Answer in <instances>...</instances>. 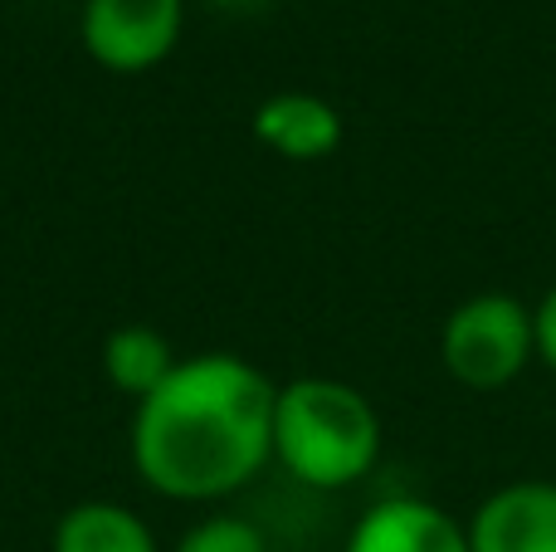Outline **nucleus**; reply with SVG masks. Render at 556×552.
<instances>
[{"instance_id": "1", "label": "nucleus", "mask_w": 556, "mask_h": 552, "mask_svg": "<svg viewBox=\"0 0 556 552\" xmlns=\"http://www.w3.org/2000/svg\"><path fill=\"white\" fill-rule=\"evenodd\" d=\"M278 387L235 352H201L137 401L132 465L147 489L186 504L230 499L274 460Z\"/></svg>"}, {"instance_id": "2", "label": "nucleus", "mask_w": 556, "mask_h": 552, "mask_svg": "<svg viewBox=\"0 0 556 552\" xmlns=\"http://www.w3.org/2000/svg\"><path fill=\"white\" fill-rule=\"evenodd\" d=\"M274 460L317 494L352 489L381 460V416L352 381L298 377L274 401Z\"/></svg>"}, {"instance_id": "3", "label": "nucleus", "mask_w": 556, "mask_h": 552, "mask_svg": "<svg viewBox=\"0 0 556 552\" xmlns=\"http://www.w3.org/2000/svg\"><path fill=\"white\" fill-rule=\"evenodd\" d=\"M440 357L459 387L469 391H503L528 372L538 357L532 338V309L513 293H473L444 318Z\"/></svg>"}, {"instance_id": "4", "label": "nucleus", "mask_w": 556, "mask_h": 552, "mask_svg": "<svg viewBox=\"0 0 556 552\" xmlns=\"http://www.w3.org/2000/svg\"><path fill=\"white\" fill-rule=\"evenodd\" d=\"M186 0H84V49L113 74H147L176 49Z\"/></svg>"}, {"instance_id": "5", "label": "nucleus", "mask_w": 556, "mask_h": 552, "mask_svg": "<svg viewBox=\"0 0 556 552\" xmlns=\"http://www.w3.org/2000/svg\"><path fill=\"white\" fill-rule=\"evenodd\" d=\"M469 552H556V485L518 479L473 509Z\"/></svg>"}, {"instance_id": "6", "label": "nucleus", "mask_w": 556, "mask_h": 552, "mask_svg": "<svg viewBox=\"0 0 556 552\" xmlns=\"http://www.w3.org/2000/svg\"><path fill=\"white\" fill-rule=\"evenodd\" d=\"M346 552H469V528L430 499H381L352 524Z\"/></svg>"}, {"instance_id": "7", "label": "nucleus", "mask_w": 556, "mask_h": 552, "mask_svg": "<svg viewBox=\"0 0 556 552\" xmlns=\"http://www.w3.org/2000/svg\"><path fill=\"white\" fill-rule=\"evenodd\" d=\"M254 137L283 162H323L342 147V113L317 93H274L254 108Z\"/></svg>"}, {"instance_id": "8", "label": "nucleus", "mask_w": 556, "mask_h": 552, "mask_svg": "<svg viewBox=\"0 0 556 552\" xmlns=\"http://www.w3.org/2000/svg\"><path fill=\"white\" fill-rule=\"evenodd\" d=\"M54 552H156V534L132 509L88 499V504H74L59 518Z\"/></svg>"}, {"instance_id": "9", "label": "nucleus", "mask_w": 556, "mask_h": 552, "mask_svg": "<svg viewBox=\"0 0 556 552\" xmlns=\"http://www.w3.org/2000/svg\"><path fill=\"white\" fill-rule=\"evenodd\" d=\"M103 372L117 391L142 401L176 372V352L156 328L132 323V328H117L113 338L103 342Z\"/></svg>"}, {"instance_id": "10", "label": "nucleus", "mask_w": 556, "mask_h": 552, "mask_svg": "<svg viewBox=\"0 0 556 552\" xmlns=\"http://www.w3.org/2000/svg\"><path fill=\"white\" fill-rule=\"evenodd\" d=\"M176 552H274V548H269V534L254 518L215 514V518H201Z\"/></svg>"}, {"instance_id": "11", "label": "nucleus", "mask_w": 556, "mask_h": 552, "mask_svg": "<svg viewBox=\"0 0 556 552\" xmlns=\"http://www.w3.org/2000/svg\"><path fill=\"white\" fill-rule=\"evenodd\" d=\"M532 338H538V362L556 372V284L542 293V303L532 309Z\"/></svg>"}, {"instance_id": "12", "label": "nucleus", "mask_w": 556, "mask_h": 552, "mask_svg": "<svg viewBox=\"0 0 556 552\" xmlns=\"http://www.w3.org/2000/svg\"><path fill=\"white\" fill-rule=\"evenodd\" d=\"M215 10H254V5H264V0H211Z\"/></svg>"}]
</instances>
